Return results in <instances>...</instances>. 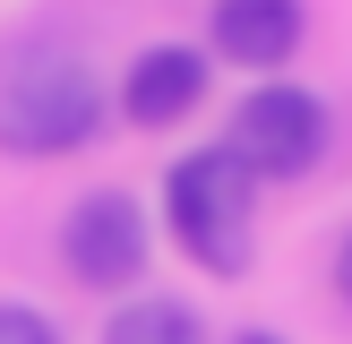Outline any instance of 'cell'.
Instances as JSON below:
<instances>
[{
  "mask_svg": "<svg viewBox=\"0 0 352 344\" xmlns=\"http://www.w3.org/2000/svg\"><path fill=\"white\" fill-rule=\"evenodd\" d=\"M206 34H215V52L241 61V69H284L292 52H301L309 17H301V0H215Z\"/></svg>",
  "mask_w": 352,
  "mask_h": 344,
  "instance_id": "obj_6",
  "label": "cell"
},
{
  "mask_svg": "<svg viewBox=\"0 0 352 344\" xmlns=\"http://www.w3.org/2000/svg\"><path fill=\"white\" fill-rule=\"evenodd\" d=\"M0 344H60V327L34 301H0Z\"/></svg>",
  "mask_w": 352,
  "mask_h": 344,
  "instance_id": "obj_8",
  "label": "cell"
},
{
  "mask_svg": "<svg viewBox=\"0 0 352 344\" xmlns=\"http://www.w3.org/2000/svg\"><path fill=\"white\" fill-rule=\"evenodd\" d=\"M232 344H284V336H267V327H250V336H232Z\"/></svg>",
  "mask_w": 352,
  "mask_h": 344,
  "instance_id": "obj_10",
  "label": "cell"
},
{
  "mask_svg": "<svg viewBox=\"0 0 352 344\" xmlns=\"http://www.w3.org/2000/svg\"><path fill=\"white\" fill-rule=\"evenodd\" d=\"M223 147L241 155L250 181H301L327 155V103L309 86H250L232 103V138Z\"/></svg>",
  "mask_w": 352,
  "mask_h": 344,
  "instance_id": "obj_3",
  "label": "cell"
},
{
  "mask_svg": "<svg viewBox=\"0 0 352 344\" xmlns=\"http://www.w3.org/2000/svg\"><path fill=\"white\" fill-rule=\"evenodd\" d=\"M250 206H258V181L241 172L232 147H198L164 172V224L206 275L250 267Z\"/></svg>",
  "mask_w": 352,
  "mask_h": 344,
  "instance_id": "obj_2",
  "label": "cell"
},
{
  "mask_svg": "<svg viewBox=\"0 0 352 344\" xmlns=\"http://www.w3.org/2000/svg\"><path fill=\"white\" fill-rule=\"evenodd\" d=\"M146 258H155V241H146V215H138L129 189H86V198L60 215V267L78 275L86 292L138 284Z\"/></svg>",
  "mask_w": 352,
  "mask_h": 344,
  "instance_id": "obj_4",
  "label": "cell"
},
{
  "mask_svg": "<svg viewBox=\"0 0 352 344\" xmlns=\"http://www.w3.org/2000/svg\"><path fill=\"white\" fill-rule=\"evenodd\" d=\"M336 292L352 301V233H344V250H336Z\"/></svg>",
  "mask_w": 352,
  "mask_h": 344,
  "instance_id": "obj_9",
  "label": "cell"
},
{
  "mask_svg": "<svg viewBox=\"0 0 352 344\" xmlns=\"http://www.w3.org/2000/svg\"><path fill=\"white\" fill-rule=\"evenodd\" d=\"M103 344H206V319L189 301H129L103 319Z\"/></svg>",
  "mask_w": 352,
  "mask_h": 344,
  "instance_id": "obj_7",
  "label": "cell"
},
{
  "mask_svg": "<svg viewBox=\"0 0 352 344\" xmlns=\"http://www.w3.org/2000/svg\"><path fill=\"white\" fill-rule=\"evenodd\" d=\"M206 103V52L189 43H155L129 61V78H120V112L138 120V129H172V120H189Z\"/></svg>",
  "mask_w": 352,
  "mask_h": 344,
  "instance_id": "obj_5",
  "label": "cell"
},
{
  "mask_svg": "<svg viewBox=\"0 0 352 344\" xmlns=\"http://www.w3.org/2000/svg\"><path fill=\"white\" fill-rule=\"evenodd\" d=\"M103 129V78L78 52H17L0 61V147L43 164V155H78Z\"/></svg>",
  "mask_w": 352,
  "mask_h": 344,
  "instance_id": "obj_1",
  "label": "cell"
}]
</instances>
